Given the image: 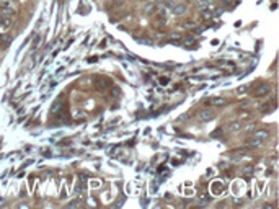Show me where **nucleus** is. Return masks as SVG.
I'll return each instance as SVG.
<instances>
[{
    "mask_svg": "<svg viewBox=\"0 0 279 209\" xmlns=\"http://www.w3.org/2000/svg\"><path fill=\"white\" fill-rule=\"evenodd\" d=\"M269 92H271V85H269V83H260V85L255 88L253 96H256V98H260V96H266Z\"/></svg>",
    "mask_w": 279,
    "mask_h": 209,
    "instance_id": "nucleus-1",
    "label": "nucleus"
},
{
    "mask_svg": "<svg viewBox=\"0 0 279 209\" xmlns=\"http://www.w3.org/2000/svg\"><path fill=\"white\" fill-rule=\"evenodd\" d=\"M62 108H64L62 101H57V100H56V101L52 103V106H51V113H60Z\"/></svg>",
    "mask_w": 279,
    "mask_h": 209,
    "instance_id": "nucleus-10",
    "label": "nucleus"
},
{
    "mask_svg": "<svg viewBox=\"0 0 279 209\" xmlns=\"http://www.w3.org/2000/svg\"><path fill=\"white\" fill-rule=\"evenodd\" d=\"M95 85H96V88L105 90V88H108V87L111 85V80H108V78H98V80L95 82Z\"/></svg>",
    "mask_w": 279,
    "mask_h": 209,
    "instance_id": "nucleus-4",
    "label": "nucleus"
},
{
    "mask_svg": "<svg viewBox=\"0 0 279 209\" xmlns=\"http://www.w3.org/2000/svg\"><path fill=\"white\" fill-rule=\"evenodd\" d=\"M41 36H36V38L34 39H33V44H31V54H34L36 52V49H38V47H39V44H41Z\"/></svg>",
    "mask_w": 279,
    "mask_h": 209,
    "instance_id": "nucleus-11",
    "label": "nucleus"
},
{
    "mask_svg": "<svg viewBox=\"0 0 279 209\" xmlns=\"http://www.w3.org/2000/svg\"><path fill=\"white\" fill-rule=\"evenodd\" d=\"M75 206H78V201H70L69 203V208H75Z\"/></svg>",
    "mask_w": 279,
    "mask_h": 209,
    "instance_id": "nucleus-20",
    "label": "nucleus"
},
{
    "mask_svg": "<svg viewBox=\"0 0 279 209\" xmlns=\"http://www.w3.org/2000/svg\"><path fill=\"white\" fill-rule=\"evenodd\" d=\"M212 118H214V111L212 110H202L201 113H199V119H201L202 123H207Z\"/></svg>",
    "mask_w": 279,
    "mask_h": 209,
    "instance_id": "nucleus-3",
    "label": "nucleus"
},
{
    "mask_svg": "<svg viewBox=\"0 0 279 209\" xmlns=\"http://www.w3.org/2000/svg\"><path fill=\"white\" fill-rule=\"evenodd\" d=\"M212 137H220V136H222V131H220V129H217V131L216 132H212Z\"/></svg>",
    "mask_w": 279,
    "mask_h": 209,
    "instance_id": "nucleus-17",
    "label": "nucleus"
},
{
    "mask_svg": "<svg viewBox=\"0 0 279 209\" xmlns=\"http://www.w3.org/2000/svg\"><path fill=\"white\" fill-rule=\"evenodd\" d=\"M155 10H157V2H148V4L144 7V11H145L147 15L155 13Z\"/></svg>",
    "mask_w": 279,
    "mask_h": 209,
    "instance_id": "nucleus-7",
    "label": "nucleus"
},
{
    "mask_svg": "<svg viewBox=\"0 0 279 209\" xmlns=\"http://www.w3.org/2000/svg\"><path fill=\"white\" fill-rule=\"evenodd\" d=\"M0 11H2L4 15H7V17H10V15L13 13V7H11L8 2H5V4L2 5V10H0Z\"/></svg>",
    "mask_w": 279,
    "mask_h": 209,
    "instance_id": "nucleus-9",
    "label": "nucleus"
},
{
    "mask_svg": "<svg viewBox=\"0 0 279 209\" xmlns=\"http://www.w3.org/2000/svg\"><path fill=\"white\" fill-rule=\"evenodd\" d=\"M4 203H5V199H4V198H0V204H4Z\"/></svg>",
    "mask_w": 279,
    "mask_h": 209,
    "instance_id": "nucleus-21",
    "label": "nucleus"
},
{
    "mask_svg": "<svg viewBox=\"0 0 279 209\" xmlns=\"http://www.w3.org/2000/svg\"><path fill=\"white\" fill-rule=\"evenodd\" d=\"M159 82H160V83H162V85H166V83H168V77H160L159 78Z\"/></svg>",
    "mask_w": 279,
    "mask_h": 209,
    "instance_id": "nucleus-16",
    "label": "nucleus"
},
{
    "mask_svg": "<svg viewBox=\"0 0 279 209\" xmlns=\"http://www.w3.org/2000/svg\"><path fill=\"white\" fill-rule=\"evenodd\" d=\"M207 103H211L214 106H224V105H227V98H224V96H216V98L209 100Z\"/></svg>",
    "mask_w": 279,
    "mask_h": 209,
    "instance_id": "nucleus-5",
    "label": "nucleus"
},
{
    "mask_svg": "<svg viewBox=\"0 0 279 209\" xmlns=\"http://www.w3.org/2000/svg\"><path fill=\"white\" fill-rule=\"evenodd\" d=\"M124 4V0H114L113 2V7H119V5Z\"/></svg>",
    "mask_w": 279,
    "mask_h": 209,
    "instance_id": "nucleus-18",
    "label": "nucleus"
},
{
    "mask_svg": "<svg viewBox=\"0 0 279 209\" xmlns=\"http://www.w3.org/2000/svg\"><path fill=\"white\" fill-rule=\"evenodd\" d=\"M171 11H173V15H176V17H180V15H183L184 11H186V5H183V4L173 5V7H171Z\"/></svg>",
    "mask_w": 279,
    "mask_h": 209,
    "instance_id": "nucleus-6",
    "label": "nucleus"
},
{
    "mask_svg": "<svg viewBox=\"0 0 279 209\" xmlns=\"http://www.w3.org/2000/svg\"><path fill=\"white\" fill-rule=\"evenodd\" d=\"M268 137H269V131H266V129H260V131H256L253 134V139H256L260 142H265Z\"/></svg>",
    "mask_w": 279,
    "mask_h": 209,
    "instance_id": "nucleus-2",
    "label": "nucleus"
},
{
    "mask_svg": "<svg viewBox=\"0 0 279 209\" xmlns=\"http://www.w3.org/2000/svg\"><path fill=\"white\" fill-rule=\"evenodd\" d=\"M248 88V87L247 85H243V87H240V88H238L237 90V93H238V95H242V93H245V90H247Z\"/></svg>",
    "mask_w": 279,
    "mask_h": 209,
    "instance_id": "nucleus-19",
    "label": "nucleus"
},
{
    "mask_svg": "<svg viewBox=\"0 0 279 209\" xmlns=\"http://www.w3.org/2000/svg\"><path fill=\"white\" fill-rule=\"evenodd\" d=\"M214 17V13H212V10H209V8H206V10H202V13H201V18L202 20H209V18H212Z\"/></svg>",
    "mask_w": 279,
    "mask_h": 209,
    "instance_id": "nucleus-13",
    "label": "nucleus"
},
{
    "mask_svg": "<svg viewBox=\"0 0 279 209\" xmlns=\"http://www.w3.org/2000/svg\"><path fill=\"white\" fill-rule=\"evenodd\" d=\"M0 26H2L4 29L10 28V26H11V18H10V17H7V18H0Z\"/></svg>",
    "mask_w": 279,
    "mask_h": 209,
    "instance_id": "nucleus-12",
    "label": "nucleus"
},
{
    "mask_svg": "<svg viewBox=\"0 0 279 209\" xmlns=\"http://www.w3.org/2000/svg\"><path fill=\"white\" fill-rule=\"evenodd\" d=\"M183 43H184V46H193V44H194V38H193V36H186Z\"/></svg>",
    "mask_w": 279,
    "mask_h": 209,
    "instance_id": "nucleus-15",
    "label": "nucleus"
},
{
    "mask_svg": "<svg viewBox=\"0 0 279 209\" xmlns=\"http://www.w3.org/2000/svg\"><path fill=\"white\" fill-rule=\"evenodd\" d=\"M216 186H214V185H212V193H220L224 190V185H222V181H216Z\"/></svg>",
    "mask_w": 279,
    "mask_h": 209,
    "instance_id": "nucleus-14",
    "label": "nucleus"
},
{
    "mask_svg": "<svg viewBox=\"0 0 279 209\" xmlns=\"http://www.w3.org/2000/svg\"><path fill=\"white\" fill-rule=\"evenodd\" d=\"M240 128H242V124H240V121H232V123L227 126V131H230V132H237V131H240Z\"/></svg>",
    "mask_w": 279,
    "mask_h": 209,
    "instance_id": "nucleus-8",
    "label": "nucleus"
}]
</instances>
